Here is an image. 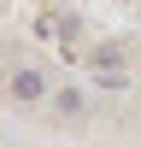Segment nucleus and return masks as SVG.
Segmentation results:
<instances>
[{
    "instance_id": "nucleus-1",
    "label": "nucleus",
    "mask_w": 141,
    "mask_h": 147,
    "mask_svg": "<svg viewBox=\"0 0 141 147\" xmlns=\"http://www.w3.org/2000/svg\"><path fill=\"white\" fill-rule=\"evenodd\" d=\"M12 94H18V100H41V94H47V77H41L35 65L12 71Z\"/></svg>"
}]
</instances>
